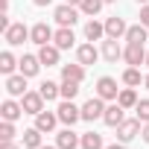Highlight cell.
<instances>
[{"label":"cell","mask_w":149,"mask_h":149,"mask_svg":"<svg viewBox=\"0 0 149 149\" xmlns=\"http://www.w3.org/2000/svg\"><path fill=\"white\" fill-rule=\"evenodd\" d=\"M21 105H24V114H41L44 111V97H41V91H26L24 97H21Z\"/></svg>","instance_id":"1"},{"label":"cell","mask_w":149,"mask_h":149,"mask_svg":"<svg viewBox=\"0 0 149 149\" xmlns=\"http://www.w3.org/2000/svg\"><path fill=\"white\" fill-rule=\"evenodd\" d=\"M102 102H105L102 97H91V100L82 105V120H88V123L102 120V114H105V105H102Z\"/></svg>","instance_id":"2"},{"label":"cell","mask_w":149,"mask_h":149,"mask_svg":"<svg viewBox=\"0 0 149 149\" xmlns=\"http://www.w3.org/2000/svg\"><path fill=\"white\" fill-rule=\"evenodd\" d=\"M53 18H56L58 26H73V24L79 21V9H76V6H70V3H64V6H56Z\"/></svg>","instance_id":"3"},{"label":"cell","mask_w":149,"mask_h":149,"mask_svg":"<svg viewBox=\"0 0 149 149\" xmlns=\"http://www.w3.org/2000/svg\"><path fill=\"white\" fill-rule=\"evenodd\" d=\"M56 114H58V120H61L64 126H73L76 120H82V108L73 105V100H64V102L56 108Z\"/></svg>","instance_id":"4"},{"label":"cell","mask_w":149,"mask_h":149,"mask_svg":"<svg viewBox=\"0 0 149 149\" xmlns=\"http://www.w3.org/2000/svg\"><path fill=\"white\" fill-rule=\"evenodd\" d=\"M143 129V123L134 117V120H123L120 126H117V140L120 143H129V140H134L137 137V132Z\"/></svg>","instance_id":"5"},{"label":"cell","mask_w":149,"mask_h":149,"mask_svg":"<svg viewBox=\"0 0 149 149\" xmlns=\"http://www.w3.org/2000/svg\"><path fill=\"white\" fill-rule=\"evenodd\" d=\"M97 97H102V100H117V97H120L117 79H111V76H102V79L97 82Z\"/></svg>","instance_id":"6"},{"label":"cell","mask_w":149,"mask_h":149,"mask_svg":"<svg viewBox=\"0 0 149 149\" xmlns=\"http://www.w3.org/2000/svg\"><path fill=\"white\" fill-rule=\"evenodd\" d=\"M6 94L9 97H24L26 94V76H24V73H12V76H6Z\"/></svg>","instance_id":"7"},{"label":"cell","mask_w":149,"mask_h":149,"mask_svg":"<svg viewBox=\"0 0 149 149\" xmlns=\"http://www.w3.org/2000/svg\"><path fill=\"white\" fill-rule=\"evenodd\" d=\"M126 32H129V26H126V21L123 18H117V15H111L108 21H105V35L108 38H126Z\"/></svg>","instance_id":"8"},{"label":"cell","mask_w":149,"mask_h":149,"mask_svg":"<svg viewBox=\"0 0 149 149\" xmlns=\"http://www.w3.org/2000/svg\"><path fill=\"white\" fill-rule=\"evenodd\" d=\"M53 29L47 26V24H35L32 29H29V38H32V44H38V47H44V44H53Z\"/></svg>","instance_id":"9"},{"label":"cell","mask_w":149,"mask_h":149,"mask_svg":"<svg viewBox=\"0 0 149 149\" xmlns=\"http://www.w3.org/2000/svg\"><path fill=\"white\" fill-rule=\"evenodd\" d=\"M3 35H6V44H12V47H21V44L29 38V29H26L24 24H12V26L3 32Z\"/></svg>","instance_id":"10"},{"label":"cell","mask_w":149,"mask_h":149,"mask_svg":"<svg viewBox=\"0 0 149 149\" xmlns=\"http://www.w3.org/2000/svg\"><path fill=\"white\" fill-rule=\"evenodd\" d=\"M126 108L114 100V105H105V114H102V120H105V126H111V129H117L123 120H126V114H123Z\"/></svg>","instance_id":"11"},{"label":"cell","mask_w":149,"mask_h":149,"mask_svg":"<svg viewBox=\"0 0 149 149\" xmlns=\"http://www.w3.org/2000/svg\"><path fill=\"white\" fill-rule=\"evenodd\" d=\"M56 146H58V149H76V146H82V140H79V134H76V132L67 126L64 132H58V134H56Z\"/></svg>","instance_id":"12"},{"label":"cell","mask_w":149,"mask_h":149,"mask_svg":"<svg viewBox=\"0 0 149 149\" xmlns=\"http://www.w3.org/2000/svg\"><path fill=\"white\" fill-rule=\"evenodd\" d=\"M73 41H76V35H73V26H58L56 35H53V44H56L58 50H70Z\"/></svg>","instance_id":"13"},{"label":"cell","mask_w":149,"mask_h":149,"mask_svg":"<svg viewBox=\"0 0 149 149\" xmlns=\"http://www.w3.org/2000/svg\"><path fill=\"white\" fill-rule=\"evenodd\" d=\"M123 58H126L132 67H137V64H146V50H143V44H129V47L123 50Z\"/></svg>","instance_id":"14"},{"label":"cell","mask_w":149,"mask_h":149,"mask_svg":"<svg viewBox=\"0 0 149 149\" xmlns=\"http://www.w3.org/2000/svg\"><path fill=\"white\" fill-rule=\"evenodd\" d=\"M97 58H100V50H97L94 44H82V47H76V61H79V64L88 67V64H94Z\"/></svg>","instance_id":"15"},{"label":"cell","mask_w":149,"mask_h":149,"mask_svg":"<svg viewBox=\"0 0 149 149\" xmlns=\"http://www.w3.org/2000/svg\"><path fill=\"white\" fill-rule=\"evenodd\" d=\"M38 67H41V58H38V56H21L18 73H24V76L29 79V76H35V73H38Z\"/></svg>","instance_id":"16"},{"label":"cell","mask_w":149,"mask_h":149,"mask_svg":"<svg viewBox=\"0 0 149 149\" xmlns=\"http://www.w3.org/2000/svg\"><path fill=\"white\" fill-rule=\"evenodd\" d=\"M56 123H58V114H53V111H41V114H35V129H41V132H53L56 129Z\"/></svg>","instance_id":"17"},{"label":"cell","mask_w":149,"mask_h":149,"mask_svg":"<svg viewBox=\"0 0 149 149\" xmlns=\"http://www.w3.org/2000/svg\"><path fill=\"white\" fill-rule=\"evenodd\" d=\"M61 79H70V82H82L85 79V64H61Z\"/></svg>","instance_id":"18"},{"label":"cell","mask_w":149,"mask_h":149,"mask_svg":"<svg viewBox=\"0 0 149 149\" xmlns=\"http://www.w3.org/2000/svg\"><path fill=\"white\" fill-rule=\"evenodd\" d=\"M0 114H3V120H18L21 114H24V105L21 102H15V100H3V105H0Z\"/></svg>","instance_id":"19"},{"label":"cell","mask_w":149,"mask_h":149,"mask_svg":"<svg viewBox=\"0 0 149 149\" xmlns=\"http://www.w3.org/2000/svg\"><path fill=\"white\" fill-rule=\"evenodd\" d=\"M58 47L56 44H44L41 50H38V58H41V64H47V67H53V64H58Z\"/></svg>","instance_id":"20"},{"label":"cell","mask_w":149,"mask_h":149,"mask_svg":"<svg viewBox=\"0 0 149 149\" xmlns=\"http://www.w3.org/2000/svg\"><path fill=\"white\" fill-rule=\"evenodd\" d=\"M102 56H105L108 61H117V58H123V47L117 44V38H108V41H102Z\"/></svg>","instance_id":"21"},{"label":"cell","mask_w":149,"mask_h":149,"mask_svg":"<svg viewBox=\"0 0 149 149\" xmlns=\"http://www.w3.org/2000/svg\"><path fill=\"white\" fill-rule=\"evenodd\" d=\"M41 134H44V132L35 129V126L26 129V132H24V149H41V146H44V143H41Z\"/></svg>","instance_id":"22"},{"label":"cell","mask_w":149,"mask_h":149,"mask_svg":"<svg viewBox=\"0 0 149 149\" xmlns=\"http://www.w3.org/2000/svg\"><path fill=\"white\" fill-rule=\"evenodd\" d=\"M105 35V24H100V21H88V26H85V38L94 44V41H100Z\"/></svg>","instance_id":"23"},{"label":"cell","mask_w":149,"mask_h":149,"mask_svg":"<svg viewBox=\"0 0 149 149\" xmlns=\"http://www.w3.org/2000/svg\"><path fill=\"white\" fill-rule=\"evenodd\" d=\"M21 61L6 50V53H0V73H6V76H12V73H15V67H18Z\"/></svg>","instance_id":"24"},{"label":"cell","mask_w":149,"mask_h":149,"mask_svg":"<svg viewBox=\"0 0 149 149\" xmlns=\"http://www.w3.org/2000/svg\"><path fill=\"white\" fill-rule=\"evenodd\" d=\"M102 6H105V0H82V3H79V12L88 15V18H94V15H100Z\"/></svg>","instance_id":"25"},{"label":"cell","mask_w":149,"mask_h":149,"mask_svg":"<svg viewBox=\"0 0 149 149\" xmlns=\"http://www.w3.org/2000/svg\"><path fill=\"white\" fill-rule=\"evenodd\" d=\"M126 41H129V44H143V41H146V26H143V24H137V26H129V32H126Z\"/></svg>","instance_id":"26"},{"label":"cell","mask_w":149,"mask_h":149,"mask_svg":"<svg viewBox=\"0 0 149 149\" xmlns=\"http://www.w3.org/2000/svg\"><path fill=\"white\" fill-rule=\"evenodd\" d=\"M38 91H41V97H44L47 102H50V100H56V97H61V85H56V82H50V79H47V82H41V88H38Z\"/></svg>","instance_id":"27"},{"label":"cell","mask_w":149,"mask_h":149,"mask_svg":"<svg viewBox=\"0 0 149 149\" xmlns=\"http://www.w3.org/2000/svg\"><path fill=\"white\" fill-rule=\"evenodd\" d=\"M82 149H105V146H102V134L85 132V134H82Z\"/></svg>","instance_id":"28"},{"label":"cell","mask_w":149,"mask_h":149,"mask_svg":"<svg viewBox=\"0 0 149 149\" xmlns=\"http://www.w3.org/2000/svg\"><path fill=\"white\" fill-rule=\"evenodd\" d=\"M117 102H120L123 108H134V105H137V94H134V88H123L120 97H117Z\"/></svg>","instance_id":"29"},{"label":"cell","mask_w":149,"mask_h":149,"mask_svg":"<svg viewBox=\"0 0 149 149\" xmlns=\"http://www.w3.org/2000/svg\"><path fill=\"white\" fill-rule=\"evenodd\" d=\"M79 85H82V82L61 79V100H76V94H79Z\"/></svg>","instance_id":"30"},{"label":"cell","mask_w":149,"mask_h":149,"mask_svg":"<svg viewBox=\"0 0 149 149\" xmlns=\"http://www.w3.org/2000/svg\"><path fill=\"white\" fill-rule=\"evenodd\" d=\"M123 82H126L129 88H137V85L143 82V79H140V70H137V67H126V70H123Z\"/></svg>","instance_id":"31"},{"label":"cell","mask_w":149,"mask_h":149,"mask_svg":"<svg viewBox=\"0 0 149 149\" xmlns=\"http://www.w3.org/2000/svg\"><path fill=\"white\" fill-rule=\"evenodd\" d=\"M6 140H15V123L12 120H3V126H0V143Z\"/></svg>","instance_id":"32"},{"label":"cell","mask_w":149,"mask_h":149,"mask_svg":"<svg viewBox=\"0 0 149 149\" xmlns=\"http://www.w3.org/2000/svg\"><path fill=\"white\" fill-rule=\"evenodd\" d=\"M134 111H137V120L140 123H149V100H137Z\"/></svg>","instance_id":"33"},{"label":"cell","mask_w":149,"mask_h":149,"mask_svg":"<svg viewBox=\"0 0 149 149\" xmlns=\"http://www.w3.org/2000/svg\"><path fill=\"white\" fill-rule=\"evenodd\" d=\"M140 24L149 29V3H143V9H140Z\"/></svg>","instance_id":"34"},{"label":"cell","mask_w":149,"mask_h":149,"mask_svg":"<svg viewBox=\"0 0 149 149\" xmlns=\"http://www.w3.org/2000/svg\"><path fill=\"white\" fill-rule=\"evenodd\" d=\"M0 149H21L18 143H12V140H6V143H0Z\"/></svg>","instance_id":"35"},{"label":"cell","mask_w":149,"mask_h":149,"mask_svg":"<svg viewBox=\"0 0 149 149\" xmlns=\"http://www.w3.org/2000/svg\"><path fill=\"white\" fill-rule=\"evenodd\" d=\"M140 134H143V140L149 143V123H143V129H140Z\"/></svg>","instance_id":"36"},{"label":"cell","mask_w":149,"mask_h":149,"mask_svg":"<svg viewBox=\"0 0 149 149\" xmlns=\"http://www.w3.org/2000/svg\"><path fill=\"white\" fill-rule=\"evenodd\" d=\"M32 3H35V6H50L53 0H32Z\"/></svg>","instance_id":"37"},{"label":"cell","mask_w":149,"mask_h":149,"mask_svg":"<svg viewBox=\"0 0 149 149\" xmlns=\"http://www.w3.org/2000/svg\"><path fill=\"white\" fill-rule=\"evenodd\" d=\"M105 149H126L123 143H111V146H105Z\"/></svg>","instance_id":"38"},{"label":"cell","mask_w":149,"mask_h":149,"mask_svg":"<svg viewBox=\"0 0 149 149\" xmlns=\"http://www.w3.org/2000/svg\"><path fill=\"white\" fill-rule=\"evenodd\" d=\"M67 3H70V6H79V3H82V0H67Z\"/></svg>","instance_id":"39"},{"label":"cell","mask_w":149,"mask_h":149,"mask_svg":"<svg viewBox=\"0 0 149 149\" xmlns=\"http://www.w3.org/2000/svg\"><path fill=\"white\" fill-rule=\"evenodd\" d=\"M41 149H58V146H41Z\"/></svg>","instance_id":"40"},{"label":"cell","mask_w":149,"mask_h":149,"mask_svg":"<svg viewBox=\"0 0 149 149\" xmlns=\"http://www.w3.org/2000/svg\"><path fill=\"white\" fill-rule=\"evenodd\" d=\"M143 85H146V88H149V76H146V79H143Z\"/></svg>","instance_id":"41"},{"label":"cell","mask_w":149,"mask_h":149,"mask_svg":"<svg viewBox=\"0 0 149 149\" xmlns=\"http://www.w3.org/2000/svg\"><path fill=\"white\" fill-rule=\"evenodd\" d=\"M146 67H149V50H146Z\"/></svg>","instance_id":"42"},{"label":"cell","mask_w":149,"mask_h":149,"mask_svg":"<svg viewBox=\"0 0 149 149\" xmlns=\"http://www.w3.org/2000/svg\"><path fill=\"white\" fill-rule=\"evenodd\" d=\"M137 3H149V0H137Z\"/></svg>","instance_id":"43"},{"label":"cell","mask_w":149,"mask_h":149,"mask_svg":"<svg viewBox=\"0 0 149 149\" xmlns=\"http://www.w3.org/2000/svg\"><path fill=\"white\" fill-rule=\"evenodd\" d=\"M105 3H114V0H105Z\"/></svg>","instance_id":"44"}]
</instances>
